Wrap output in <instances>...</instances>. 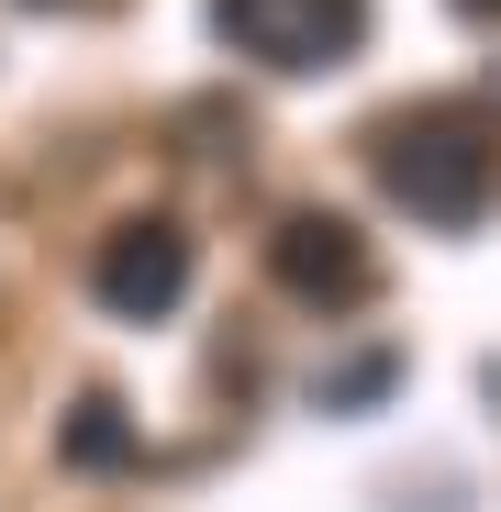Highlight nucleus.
<instances>
[{
    "label": "nucleus",
    "mask_w": 501,
    "mask_h": 512,
    "mask_svg": "<svg viewBox=\"0 0 501 512\" xmlns=\"http://www.w3.org/2000/svg\"><path fill=\"white\" fill-rule=\"evenodd\" d=\"M368 167H379V190L412 212V223H435V234H468L501 190V145L468 101H424V112H390L368 134Z\"/></svg>",
    "instance_id": "1"
},
{
    "label": "nucleus",
    "mask_w": 501,
    "mask_h": 512,
    "mask_svg": "<svg viewBox=\"0 0 501 512\" xmlns=\"http://www.w3.org/2000/svg\"><path fill=\"white\" fill-rule=\"evenodd\" d=\"M212 34L268 78H312L368 45V0H212Z\"/></svg>",
    "instance_id": "2"
},
{
    "label": "nucleus",
    "mask_w": 501,
    "mask_h": 512,
    "mask_svg": "<svg viewBox=\"0 0 501 512\" xmlns=\"http://www.w3.org/2000/svg\"><path fill=\"white\" fill-rule=\"evenodd\" d=\"M190 268H201L190 223H179V212H134V223H112L101 256H90V301H101L112 323H167V312L190 301Z\"/></svg>",
    "instance_id": "3"
},
{
    "label": "nucleus",
    "mask_w": 501,
    "mask_h": 512,
    "mask_svg": "<svg viewBox=\"0 0 501 512\" xmlns=\"http://www.w3.org/2000/svg\"><path fill=\"white\" fill-rule=\"evenodd\" d=\"M268 279H279L301 312H357V301L379 290V256H368V234H357L346 212H290V223L268 234Z\"/></svg>",
    "instance_id": "4"
},
{
    "label": "nucleus",
    "mask_w": 501,
    "mask_h": 512,
    "mask_svg": "<svg viewBox=\"0 0 501 512\" xmlns=\"http://www.w3.org/2000/svg\"><path fill=\"white\" fill-rule=\"evenodd\" d=\"M56 457H67V468H134V423H123V401H112V390H90V401L67 412Z\"/></svg>",
    "instance_id": "5"
},
{
    "label": "nucleus",
    "mask_w": 501,
    "mask_h": 512,
    "mask_svg": "<svg viewBox=\"0 0 501 512\" xmlns=\"http://www.w3.org/2000/svg\"><path fill=\"white\" fill-rule=\"evenodd\" d=\"M390 379H401V357H390V346H368V357H346V368H323V379H312V401H323V412H368Z\"/></svg>",
    "instance_id": "6"
},
{
    "label": "nucleus",
    "mask_w": 501,
    "mask_h": 512,
    "mask_svg": "<svg viewBox=\"0 0 501 512\" xmlns=\"http://www.w3.org/2000/svg\"><path fill=\"white\" fill-rule=\"evenodd\" d=\"M457 12H468V23H501V0H457Z\"/></svg>",
    "instance_id": "7"
},
{
    "label": "nucleus",
    "mask_w": 501,
    "mask_h": 512,
    "mask_svg": "<svg viewBox=\"0 0 501 512\" xmlns=\"http://www.w3.org/2000/svg\"><path fill=\"white\" fill-rule=\"evenodd\" d=\"M23 12H56V0H23Z\"/></svg>",
    "instance_id": "8"
}]
</instances>
